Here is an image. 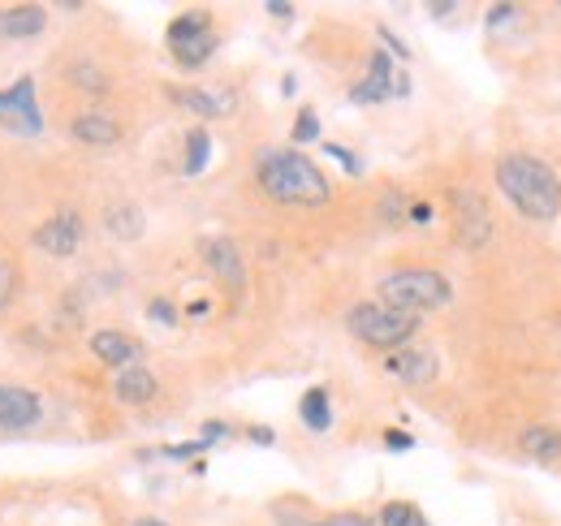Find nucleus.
Segmentation results:
<instances>
[{
	"mask_svg": "<svg viewBox=\"0 0 561 526\" xmlns=\"http://www.w3.org/2000/svg\"><path fill=\"white\" fill-rule=\"evenodd\" d=\"M69 82H74V87H82V91H91V95H104V91H109V78H104L91 61L69 65Z\"/></svg>",
	"mask_w": 561,
	"mask_h": 526,
	"instance_id": "nucleus-22",
	"label": "nucleus"
},
{
	"mask_svg": "<svg viewBox=\"0 0 561 526\" xmlns=\"http://www.w3.org/2000/svg\"><path fill=\"white\" fill-rule=\"evenodd\" d=\"M298 414L311 432H329L333 427V406H329V388H307L298 401Z\"/></svg>",
	"mask_w": 561,
	"mask_h": 526,
	"instance_id": "nucleus-18",
	"label": "nucleus"
},
{
	"mask_svg": "<svg viewBox=\"0 0 561 526\" xmlns=\"http://www.w3.org/2000/svg\"><path fill=\"white\" fill-rule=\"evenodd\" d=\"M48 26V13L39 4H13L0 9V39H30Z\"/></svg>",
	"mask_w": 561,
	"mask_h": 526,
	"instance_id": "nucleus-13",
	"label": "nucleus"
},
{
	"mask_svg": "<svg viewBox=\"0 0 561 526\" xmlns=\"http://www.w3.org/2000/svg\"><path fill=\"white\" fill-rule=\"evenodd\" d=\"M43 419V406L30 388L17 384H0V432H26Z\"/></svg>",
	"mask_w": 561,
	"mask_h": 526,
	"instance_id": "nucleus-9",
	"label": "nucleus"
},
{
	"mask_svg": "<svg viewBox=\"0 0 561 526\" xmlns=\"http://www.w3.org/2000/svg\"><path fill=\"white\" fill-rule=\"evenodd\" d=\"M388 95H410V78H397L393 74V56L388 52H372L368 78L355 87V104H380Z\"/></svg>",
	"mask_w": 561,
	"mask_h": 526,
	"instance_id": "nucleus-7",
	"label": "nucleus"
},
{
	"mask_svg": "<svg viewBox=\"0 0 561 526\" xmlns=\"http://www.w3.org/2000/svg\"><path fill=\"white\" fill-rule=\"evenodd\" d=\"M69 134L78 143H91V147H113L122 139V126L113 117H104V113H82V117L69 121Z\"/></svg>",
	"mask_w": 561,
	"mask_h": 526,
	"instance_id": "nucleus-14",
	"label": "nucleus"
},
{
	"mask_svg": "<svg viewBox=\"0 0 561 526\" xmlns=\"http://www.w3.org/2000/svg\"><path fill=\"white\" fill-rule=\"evenodd\" d=\"M255 177H259V190L277 203H290V207H320L329 203V181L324 174L294 147H268L255 156Z\"/></svg>",
	"mask_w": 561,
	"mask_h": 526,
	"instance_id": "nucleus-1",
	"label": "nucleus"
},
{
	"mask_svg": "<svg viewBox=\"0 0 561 526\" xmlns=\"http://www.w3.org/2000/svg\"><path fill=\"white\" fill-rule=\"evenodd\" d=\"M324 152H329L333 161H342V169H346V174H350V177H359V174H364V165L355 161V152H346V147H337V143H329Z\"/></svg>",
	"mask_w": 561,
	"mask_h": 526,
	"instance_id": "nucleus-28",
	"label": "nucleus"
},
{
	"mask_svg": "<svg viewBox=\"0 0 561 526\" xmlns=\"http://www.w3.org/2000/svg\"><path fill=\"white\" fill-rule=\"evenodd\" d=\"M207 156H212V139H207V130L203 126H194L187 134V174H203L207 169Z\"/></svg>",
	"mask_w": 561,
	"mask_h": 526,
	"instance_id": "nucleus-21",
	"label": "nucleus"
},
{
	"mask_svg": "<svg viewBox=\"0 0 561 526\" xmlns=\"http://www.w3.org/2000/svg\"><path fill=\"white\" fill-rule=\"evenodd\" d=\"M303 526H375L372 518H355V514H346V518H324V523H303Z\"/></svg>",
	"mask_w": 561,
	"mask_h": 526,
	"instance_id": "nucleus-31",
	"label": "nucleus"
},
{
	"mask_svg": "<svg viewBox=\"0 0 561 526\" xmlns=\"http://www.w3.org/2000/svg\"><path fill=\"white\" fill-rule=\"evenodd\" d=\"M104 229H109L113 238L135 242V238H143V211H139L135 203H113V207L104 211Z\"/></svg>",
	"mask_w": 561,
	"mask_h": 526,
	"instance_id": "nucleus-17",
	"label": "nucleus"
},
{
	"mask_svg": "<svg viewBox=\"0 0 561 526\" xmlns=\"http://www.w3.org/2000/svg\"><path fill=\"white\" fill-rule=\"evenodd\" d=\"M380 39H384V43H388V48H393L397 56H410V52H406V43H401V39H397V35H393L388 26H380Z\"/></svg>",
	"mask_w": 561,
	"mask_h": 526,
	"instance_id": "nucleus-32",
	"label": "nucleus"
},
{
	"mask_svg": "<svg viewBox=\"0 0 561 526\" xmlns=\"http://www.w3.org/2000/svg\"><path fill=\"white\" fill-rule=\"evenodd\" d=\"M91 354L100 358V362H109V367H135V358H139V346L126 337V333H117V329H100V333H91Z\"/></svg>",
	"mask_w": 561,
	"mask_h": 526,
	"instance_id": "nucleus-12",
	"label": "nucleus"
},
{
	"mask_svg": "<svg viewBox=\"0 0 561 526\" xmlns=\"http://www.w3.org/2000/svg\"><path fill=\"white\" fill-rule=\"evenodd\" d=\"M449 298H454V285L441 272H428V268H406V272H393V277L380 281V303L393 307V311H406V316L436 311Z\"/></svg>",
	"mask_w": 561,
	"mask_h": 526,
	"instance_id": "nucleus-3",
	"label": "nucleus"
},
{
	"mask_svg": "<svg viewBox=\"0 0 561 526\" xmlns=\"http://www.w3.org/2000/svg\"><path fill=\"white\" fill-rule=\"evenodd\" d=\"M346 329L375 350H401L415 333H419V316H406V311H393L384 303H359L350 316H346Z\"/></svg>",
	"mask_w": 561,
	"mask_h": 526,
	"instance_id": "nucleus-4",
	"label": "nucleus"
},
{
	"mask_svg": "<svg viewBox=\"0 0 561 526\" xmlns=\"http://www.w3.org/2000/svg\"><path fill=\"white\" fill-rule=\"evenodd\" d=\"M523 453H532L540 462H553V458H561V432H553V427H527L523 432Z\"/></svg>",
	"mask_w": 561,
	"mask_h": 526,
	"instance_id": "nucleus-20",
	"label": "nucleus"
},
{
	"mask_svg": "<svg viewBox=\"0 0 561 526\" xmlns=\"http://www.w3.org/2000/svg\"><path fill=\"white\" fill-rule=\"evenodd\" d=\"M415 523H419V510L406 505V501H393V505H384V514H380V526H415Z\"/></svg>",
	"mask_w": 561,
	"mask_h": 526,
	"instance_id": "nucleus-24",
	"label": "nucleus"
},
{
	"mask_svg": "<svg viewBox=\"0 0 561 526\" xmlns=\"http://www.w3.org/2000/svg\"><path fill=\"white\" fill-rule=\"evenodd\" d=\"M0 126L4 130H22V134H39L43 130V117H39V104H35V78H17L9 91H0Z\"/></svg>",
	"mask_w": 561,
	"mask_h": 526,
	"instance_id": "nucleus-5",
	"label": "nucleus"
},
{
	"mask_svg": "<svg viewBox=\"0 0 561 526\" xmlns=\"http://www.w3.org/2000/svg\"><path fill=\"white\" fill-rule=\"evenodd\" d=\"M316 139H320V117L311 108H303L294 121V143H316Z\"/></svg>",
	"mask_w": 561,
	"mask_h": 526,
	"instance_id": "nucleus-25",
	"label": "nucleus"
},
{
	"mask_svg": "<svg viewBox=\"0 0 561 526\" xmlns=\"http://www.w3.org/2000/svg\"><path fill=\"white\" fill-rule=\"evenodd\" d=\"M454 211H458V242L462 246H484L493 238V220H488V207L480 203V194L471 190H454Z\"/></svg>",
	"mask_w": 561,
	"mask_h": 526,
	"instance_id": "nucleus-8",
	"label": "nucleus"
},
{
	"mask_svg": "<svg viewBox=\"0 0 561 526\" xmlns=\"http://www.w3.org/2000/svg\"><path fill=\"white\" fill-rule=\"evenodd\" d=\"M497 185L527 220H553L561 211L558 174L536 156H501L497 161Z\"/></svg>",
	"mask_w": 561,
	"mask_h": 526,
	"instance_id": "nucleus-2",
	"label": "nucleus"
},
{
	"mask_svg": "<svg viewBox=\"0 0 561 526\" xmlns=\"http://www.w3.org/2000/svg\"><path fill=\"white\" fill-rule=\"evenodd\" d=\"M410 220H415V224H428V220H432V203H415V207H410Z\"/></svg>",
	"mask_w": 561,
	"mask_h": 526,
	"instance_id": "nucleus-34",
	"label": "nucleus"
},
{
	"mask_svg": "<svg viewBox=\"0 0 561 526\" xmlns=\"http://www.w3.org/2000/svg\"><path fill=\"white\" fill-rule=\"evenodd\" d=\"M384 367H388V375H397L406 384H428L436 375V358L423 350H397Z\"/></svg>",
	"mask_w": 561,
	"mask_h": 526,
	"instance_id": "nucleus-16",
	"label": "nucleus"
},
{
	"mask_svg": "<svg viewBox=\"0 0 561 526\" xmlns=\"http://www.w3.org/2000/svg\"><path fill=\"white\" fill-rule=\"evenodd\" d=\"M174 100L190 108V113H199L203 121L207 117H225V113H233V104H238V95L233 91H203V87H174Z\"/></svg>",
	"mask_w": 561,
	"mask_h": 526,
	"instance_id": "nucleus-11",
	"label": "nucleus"
},
{
	"mask_svg": "<svg viewBox=\"0 0 561 526\" xmlns=\"http://www.w3.org/2000/svg\"><path fill=\"white\" fill-rule=\"evenodd\" d=\"M174 48V56H178V65H187V69H199L212 52H216V35L212 30H203V35H190L182 43H169Z\"/></svg>",
	"mask_w": 561,
	"mask_h": 526,
	"instance_id": "nucleus-19",
	"label": "nucleus"
},
{
	"mask_svg": "<svg viewBox=\"0 0 561 526\" xmlns=\"http://www.w3.org/2000/svg\"><path fill=\"white\" fill-rule=\"evenodd\" d=\"M13 290H17V272H13V264L0 259V311H4V303L13 298Z\"/></svg>",
	"mask_w": 561,
	"mask_h": 526,
	"instance_id": "nucleus-27",
	"label": "nucleus"
},
{
	"mask_svg": "<svg viewBox=\"0 0 561 526\" xmlns=\"http://www.w3.org/2000/svg\"><path fill=\"white\" fill-rule=\"evenodd\" d=\"M78 242H82V220H78V211H56V216L43 220L39 233H35V246L48 251V255H61V259L74 255Z\"/></svg>",
	"mask_w": 561,
	"mask_h": 526,
	"instance_id": "nucleus-10",
	"label": "nucleus"
},
{
	"mask_svg": "<svg viewBox=\"0 0 561 526\" xmlns=\"http://www.w3.org/2000/svg\"><path fill=\"white\" fill-rule=\"evenodd\" d=\"M203 30H212V26H207V13H182V17L169 22V43H182V39L203 35Z\"/></svg>",
	"mask_w": 561,
	"mask_h": 526,
	"instance_id": "nucleus-23",
	"label": "nucleus"
},
{
	"mask_svg": "<svg viewBox=\"0 0 561 526\" xmlns=\"http://www.w3.org/2000/svg\"><path fill=\"white\" fill-rule=\"evenodd\" d=\"M268 13H272V17H294V4H281V0H272V4H268Z\"/></svg>",
	"mask_w": 561,
	"mask_h": 526,
	"instance_id": "nucleus-36",
	"label": "nucleus"
},
{
	"mask_svg": "<svg viewBox=\"0 0 561 526\" xmlns=\"http://www.w3.org/2000/svg\"><path fill=\"white\" fill-rule=\"evenodd\" d=\"M384 445H388L393 453H406V449H415V436H406V432L388 427V432H384Z\"/></svg>",
	"mask_w": 561,
	"mask_h": 526,
	"instance_id": "nucleus-30",
	"label": "nucleus"
},
{
	"mask_svg": "<svg viewBox=\"0 0 561 526\" xmlns=\"http://www.w3.org/2000/svg\"><path fill=\"white\" fill-rule=\"evenodd\" d=\"M251 440H255V445H272L277 436H272V427H251Z\"/></svg>",
	"mask_w": 561,
	"mask_h": 526,
	"instance_id": "nucleus-35",
	"label": "nucleus"
},
{
	"mask_svg": "<svg viewBox=\"0 0 561 526\" xmlns=\"http://www.w3.org/2000/svg\"><path fill=\"white\" fill-rule=\"evenodd\" d=\"M199 251H203V264L212 268V277L229 294H242L246 290V268H242V255H238V246L229 238H207V242H199Z\"/></svg>",
	"mask_w": 561,
	"mask_h": 526,
	"instance_id": "nucleus-6",
	"label": "nucleus"
},
{
	"mask_svg": "<svg viewBox=\"0 0 561 526\" xmlns=\"http://www.w3.org/2000/svg\"><path fill=\"white\" fill-rule=\"evenodd\" d=\"M148 320H156V324L174 329V324H178V311H174V303H169V298H156V303L148 307Z\"/></svg>",
	"mask_w": 561,
	"mask_h": 526,
	"instance_id": "nucleus-26",
	"label": "nucleus"
},
{
	"mask_svg": "<svg viewBox=\"0 0 561 526\" xmlns=\"http://www.w3.org/2000/svg\"><path fill=\"white\" fill-rule=\"evenodd\" d=\"M117 401H126V406H148L152 397H156V375L148 371V367H122L117 371Z\"/></svg>",
	"mask_w": 561,
	"mask_h": 526,
	"instance_id": "nucleus-15",
	"label": "nucleus"
},
{
	"mask_svg": "<svg viewBox=\"0 0 561 526\" xmlns=\"http://www.w3.org/2000/svg\"><path fill=\"white\" fill-rule=\"evenodd\" d=\"M135 526H165V523H161V518H139Z\"/></svg>",
	"mask_w": 561,
	"mask_h": 526,
	"instance_id": "nucleus-37",
	"label": "nucleus"
},
{
	"mask_svg": "<svg viewBox=\"0 0 561 526\" xmlns=\"http://www.w3.org/2000/svg\"><path fill=\"white\" fill-rule=\"evenodd\" d=\"M220 436H225V423H203V432H199L203 445H212V440H220Z\"/></svg>",
	"mask_w": 561,
	"mask_h": 526,
	"instance_id": "nucleus-33",
	"label": "nucleus"
},
{
	"mask_svg": "<svg viewBox=\"0 0 561 526\" xmlns=\"http://www.w3.org/2000/svg\"><path fill=\"white\" fill-rule=\"evenodd\" d=\"M510 22H519V9H514V4H497V9H488V26H493V30H501V26H510Z\"/></svg>",
	"mask_w": 561,
	"mask_h": 526,
	"instance_id": "nucleus-29",
	"label": "nucleus"
}]
</instances>
